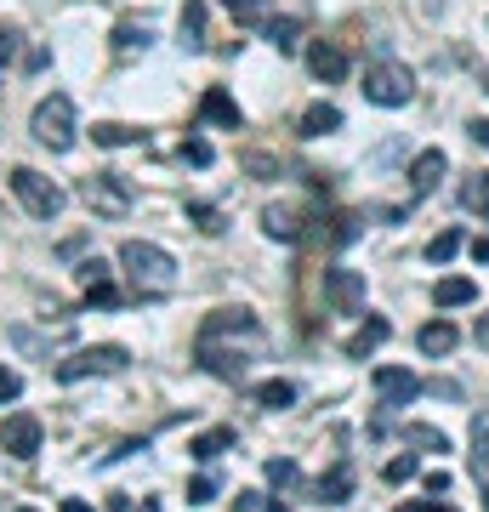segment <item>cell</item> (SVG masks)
<instances>
[{"label": "cell", "mask_w": 489, "mask_h": 512, "mask_svg": "<svg viewBox=\"0 0 489 512\" xmlns=\"http://www.w3.org/2000/svg\"><path fill=\"white\" fill-rule=\"evenodd\" d=\"M234 512H285V501H279V495H262V490H239Z\"/></svg>", "instance_id": "4316f807"}, {"label": "cell", "mask_w": 489, "mask_h": 512, "mask_svg": "<svg viewBox=\"0 0 489 512\" xmlns=\"http://www.w3.org/2000/svg\"><path fill=\"white\" fill-rule=\"evenodd\" d=\"M484 86H489V80H484Z\"/></svg>", "instance_id": "681fc988"}, {"label": "cell", "mask_w": 489, "mask_h": 512, "mask_svg": "<svg viewBox=\"0 0 489 512\" xmlns=\"http://www.w3.org/2000/svg\"><path fill=\"white\" fill-rule=\"evenodd\" d=\"M433 512H455V507H433Z\"/></svg>", "instance_id": "c3c4849f"}, {"label": "cell", "mask_w": 489, "mask_h": 512, "mask_svg": "<svg viewBox=\"0 0 489 512\" xmlns=\"http://www.w3.org/2000/svg\"><path fill=\"white\" fill-rule=\"evenodd\" d=\"M467 131H472V143H478V148H489V120H472Z\"/></svg>", "instance_id": "60d3db41"}, {"label": "cell", "mask_w": 489, "mask_h": 512, "mask_svg": "<svg viewBox=\"0 0 489 512\" xmlns=\"http://www.w3.org/2000/svg\"><path fill=\"white\" fill-rule=\"evenodd\" d=\"M433 302L438 308H472V302H478V285H472L467 274H450V279L433 285Z\"/></svg>", "instance_id": "ac0fdd59"}, {"label": "cell", "mask_w": 489, "mask_h": 512, "mask_svg": "<svg viewBox=\"0 0 489 512\" xmlns=\"http://www.w3.org/2000/svg\"><path fill=\"white\" fill-rule=\"evenodd\" d=\"M404 439L421 444V450H450V439H444L438 427H427V421H410V427H404Z\"/></svg>", "instance_id": "f1b7e54d"}, {"label": "cell", "mask_w": 489, "mask_h": 512, "mask_svg": "<svg viewBox=\"0 0 489 512\" xmlns=\"http://www.w3.org/2000/svg\"><path fill=\"white\" fill-rule=\"evenodd\" d=\"M308 69L319 74L325 86H336V80L347 74V52L336 46V40H313V46H308Z\"/></svg>", "instance_id": "4fadbf2b"}, {"label": "cell", "mask_w": 489, "mask_h": 512, "mask_svg": "<svg viewBox=\"0 0 489 512\" xmlns=\"http://www.w3.org/2000/svg\"><path fill=\"white\" fill-rule=\"evenodd\" d=\"M427 393H438V399H461V387L455 382H427Z\"/></svg>", "instance_id": "ab89813d"}, {"label": "cell", "mask_w": 489, "mask_h": 512, "mask_svg": "<svg viewBox=\"0 0 489 512\" xmlns=\"http://www.w3.org/2000/svg\"><path fill=\"white\" fill-rule=\"evenodd\" d=\"M472 467H478V473H489V421H478V427H472Z\"/></svg>", "instance_id": "1f68e13d"}, {"label": "cell", "mask_w": 489, "mask_h": 512, "mask_svg": "<svg viewBox=\"0 0 489 512\" xmlns=\"http://www.w3.org/2000/svg\"><path fill=\"white\" fill-rule=\"evenodd\" d=\"M359 234H364V228H359V217L347 211V217H336V234H330V239H336V245H353Z\"/></svg>", "instance_id": "8d00e7d4"}, {"label": "cell", "mask_w": 489, "mask_h": 512, "mask_svg": "<svg viewBox=\"0 0 489 512\" xmlns=\"http://www.w3.org/2000/svg\"><path fill=\"white\" fill-rule=\"evenodd\" d=\"M12 512H35V507H12Z\"/></svg>", "instance_id": "7dc6e473"}, {"label": "cell", "mask_w": 489, "mask_h": 512, "mask_svg": "<svg viewBox=\"0 0 489 512\" xmlns=\"http://www.w3.org/2000/svg\"><path fill=\"white\" fill-rule=\"evenodd\" d=\"M381 478H387V484H404V478H416V456H393L387 467H381Z\"/></svg>", "instance_id": "d6a6232c"}, {"label": "cell", "mask_w": 489, "mask_h": 512, "mask_svg": "<svg viewBox=\"0 0 489 512\" xmlns=\"http://www.w3.org/2000/svg\"><path fill=\"white\" fill-rule=\"evenodd\" d=\"M29 131H35L40 148H52V154H69L74 148V97L52 92L35 103V120H29Z\"/></svg>", "instance_id": "3957f363"}, {"label": "cell", "mask_w": 489, "mask_h": 512, "mask_svg": "<svg viewBox=\"0 0 489 512\" xmlns=\"http://www.w3.org/2000/svg\"><path fill=\"white\" fill-rule=\"evenodd\" d=\"M182 160L188 165H211V143H205V137H182Z\"/></svg>", "instance_id": "836d02e7"}, {"label": "cell", "mask_w": 489, "mask_h": 512, "mask_svg": "<svg viewBox=\"0 0 489 512\" xmlns=\"http://www.w3.org/2000/svg\"><path fill=\"white\" fill-rule=\"evenodd\" d=\"M234 450V427H211V433H200V439H188V456L194 461H217Z\"/></svg>", "instance_id": "d6986e66"}, {"label": "cell", "mask_w": 489, "mask_h": 512, "mask_svg": "<svg viewBox=\"0 0 489 512\" xmlns=\"http://www.w3.org/2000/svg\"><path fill=\"white\" fill-rule=\"evenodd\" d=\"M308 501H319V507H342V501H353V467H347V461H336V467L313 484Z\"/></svg>", "instance_id": "7c38bea8"}, {"label": "cell", "mask_w": 489, "mask_h": 512, "mask_svg": "<svg viewBox=\"0 0 489 512\" xmlns=\"http://www.w3.org/2000/svg\"><path fill=\"white\" fill-rule=\"evenodd\" d=\"M370 387L381 393V404H387V410H399V404H416L421 393H427V382H416V370H404V365H381L376 376H370Z\"/></svg>", "instance_id": "52a82bcc"}, {"label": "cell", "mask_w": 489, "mask_h": 512, "mask_svg": "<svg viewBox=\"0 0 489 512\" xmlns=\"http://www.w3.org/2000/svg\"><path fill=\"white\" fill-rule=\"evenodd\" d=\"M120 268H126V279H131V291L137 296H165L171 285H177V262H171V251L148 245V239H126V245H120Z\"/></svg>", "instance_id": "6da1fadb"}, {"label": "cell", "mask_w": 489, "mask_h": 512, "mask_svg": "<svg viewBox=\"0 0 489 512\" xmlns=\"http://www.w3.org/2000/svg\"><path fill=\"white\" fill-rule=\"evenodd\" d=\"M91 143L97 148H131V143H143V131L120 126V120H103V126H91Z\"/></svg>", "instance_id": "44dd1931"}, {"label": "cell", "mask_w": 489, "mask_h": 512, "mask_svg": "<svg viewBox=\"0 0 489 512\" xmlns=\"http://www.w3.org/2000/svg\"><path fill=\"white\" fill-rule=\"evenodd\" d=\"M262 35H268L273 46H279V52H296V35H302V18H273L268 29H262Z\"/></svg>", "instance_id": "484cf974"}, {"label": "cell", "mask_w": 489, "mask_h": 512, "mask_svg": "<svg viewBox=\"0 0 489 512\" xmlns=\"http://www.w3.org/2000/svg\"><path fill=\"white\" fill-rule=\"evenodd\" d=\"M461 205H467L472 217H489V171H478V177L461 183Z\"/></svg>", "instance_id": "603a6c76"}, {"label": "cell", "mask_w": 489, "mask_h": 512, "mask_svg": "<svg viewBox=\"0 0 489 512\" xmlns=\"http://www.w3.org/2000/svg\"><path fill=\"white\" fill-rule=\"evenodd\" d=\"M211 495H217V478H211V473H200L194 484H188V501H194V507H205Z\"/></svg>", "instance_id": "d590c367"}, {"label": "cell", "mask_w": 489, "mask_h": 512, "mask_svg": "<svg viewBox=\"0 0 489 512\" xmlns=\"http://www.w3.org/2000/svg\"><path fill=\"white\" fill-rule=\"evenodd\" d=\"M12 57H18V35H12V29H0V74L12 69Z\"/></svg>", "instance_id": "f35d334b"}, {"label": "cell", "mask_w": 489, "mask_h": 512, "mask_svg": "<svg viewBox=\"0 0 489 512\" xmlns=\"http://www.w3.org/2000/svg\"><path fill=\"white\" fill-rule=\"evenodd\" d=\"M12 399H23V376L0 365V404H12Z\"/></svg>", "instance_id": "e575fe53"}, {"label": "cell", "mask_w": 489, "mask_h": 512, "mask_svg": "<svg viewBox=\"0 0 489 512\" xmlns=\"http://www.w3.org/2000/svg\"><path fill=\"white\" fill-rule=\"evenodd\" d=\"M222 6H228V12H234L239 23H256V12H262L268 0H222Z\"/></svg>", "instance_id": "74e56055"}, {"label": "cell", "mask_w": 489, "mask_h": 512, "mask_svg": "<svg viewBox=\"0 0 489 512\" xmlns=\"http://www.w3.org/2000/svg\"><path fill=\"white\" fill-rule=\"evenodd\" d=\"M188 222H194L200 234H211V239H217L222 228H228V222H222V211H217V205H188Z\"/></svg>", "instance_id": "f546056e"}, {"label": "cell", "mask_w": 489, "mask_h": 512, "mask_svg": "<svg viewBox=\"0 0 489 512\" xmlns=\"http://www.w3.org/2000/svg\"><path fill=\"white\" fill-rule=\"evenodd\" d=\"M416 348H421V353H433V359H444V353L461 348V330H455L450 319H433V325H421V330H416Z\"/></svg>", "instance_id": "9a60e30c"}, {"label": "cell", "mask_w": 489, "mask_h": 512, "mask_svg": "<svg viewBox=\"0 0 489 512\" xmlns=\"http://www.w3.org/2000/svg\"><path fill=\"white\" fill-rule=\"evenodd\" d=\"M154 40V29H148V18L137 23V18H120V29H114V46L120 52H137V46H148Z\"/></svg>", "instance_id": "cb8c5ba5"}, {"label": "cell", "mask_w": 489, "mask_h": 512, "mask_svg": "<svg viewBox=\"0 0 489 512\" xmlns=\"http://www.w3.org/2000/svg\"><path fill=\"white\" fill-rule=\"evenodd\" d=\"M256 404L262 410H290L296 404V382H262L256 387Z\"/></svg>", "instance_id": "d4e9b609"}, {"label": "cell", "mask_w": 489, "mask_h": 512, "mask_svg": "<svg viewBox=\"0 0 489 512\" xmlns=\"http://www.w3.org/2000/svg\"><path fill=\"white\" fill-rule=\"evenodd\" d=\"M6 183H12V194H18L23 200V211H29V217H40V222H57L63 217V188L52 183V177H40L35 165H12V171H6Z\"/></svg>", "instance_id": "7a4b0ae2"}, {"label": "cell", "mask_w": 489, "mask_h": 512, "mask_svg": "<svg viewBox=\"0 0 489 512\" xmlns=\"http://www.w3.org/2000/svg\"><path fill=\"white\" fill-rule=\"evenodd\" d=\"M387 336H393V325H387V319H364L359 330H353V336H347V359H370V353L381 348V342H387Z\"/></svg>", "instance_id": "2e32d148"}, {"label": "cell", "mask_w": 489, "mask_h": 512, "mask_svg": "<svg viewBox=\"0 0 489 512\" xmlns=\"http://www.w3.org/2000/svg\"><path fill=\"white\" fill-rule=\"evenodd\" d=\"M364 97L381 103V109H404L416 97V74L404 69V63H393V57H381V63L364 69Z\"/></svg>", "instance_id": "277c9868"}, {"label": "cell", "mask_w": 489, "mask_h": 512, "mask_svg": "<svg viewBox=\"0 0 489 512\" xmlns=\"http://www.w3.org/2000/svg\"><path fill=\"white\" fill-rule=\"evenodd\" d=\"M200 114L211 120V126H222V131H239V126H245V114H239V103H234L228 92H222V86H211V92L200 97Z\"/></svg>", "instance_id": "5bb4252c"}, {"label": "cell", "mask_w": 489, "mask_h": 512, "mask_svg": "<svg viewBox=\"0 0 489 512\" xmlns=\"http://www.w3.org/2000/svg\"><path fill=\"white\" fill-rule=\"evenodd\" d=\"M444 165H450V160H444V148H427V154L410 165V200H416V205L427 200L438 183H444Z\"/></svg>", "instance_id": "8fae6325"}, {"label": "cell", "mask_w": 489, "mask_h": 512, "mask_svg": "<svg viewBox=\"0 0 489 512\" xmlns=\"http://www.w3.org/2000/svg\"><path fill=\"white\" fill-rule=\"evenodd\" d=\"M364 296H370V285H364L359 268H325V302L336 313H359Z\"/></svg>", "instance_id": "ba28073f"}, {"label": "cell", "mask_w": 489, "mask_h": 512, "mask_svg": "<svg viewBox=\"0 0 489 512\" xmlns=\"http://www.w3.org/2000/svg\"><path fill=\"white\" fill-rule=\"evenodd\" d=\"M262 473H268V484H273V490H296V484H302V473H296V461H285V456H273L268 467H262Z\"/></svg>", "instance_id": "83f0119b"}, {"label": "cell", "mask_w": 489, "mask_h": 512, "mask_svg": "<svg viewBox=\"0 0 489 512\" xmlns=\"http://www.w3.org/2000/svg\"><path fill=\"white\" fill-rule=\"evenodd\" d=\"M80 200H86L97 217L120 222L131 211V188H126V177H114V171H91L86 183H80Z\"/></svg>", "instance_id": "8992f818"}, {"label": "cell", "mask_w": 489, "mask_h": 512, "mask_svg": "<svg viewBox=\"0 0 489 512\" xmlns=\"http://www.w3.org/2000/svg\"><path fill=\"white\" fill-rule=\"evenodd\" d=\"M0 450L18 461H35L40 456V421L29 416V410H18V416L0 421Z\"/></svg>", "instance_id": "9c48e42d"}, {"label": "cell", "mask_w": 489, "mask_h": 512, "mask_svg": "<svg viewBox=\"0 0 489 512\" xmlns=\"http://www.w3.org/2000/svg\"><path fill=\"white\" fill-rule=\"evenodd\" d=\"M131 365L126 348H114V342H103V348H80L69 353V359H57V382H86V376H120V370Z\"/></svg>", "instance_id": "5b68a950"}, {"label": "cell", "mask_w": 489, "mask_h": 512, "mask_svg": "<svg viewBox=\"0 0 489 512\" xmlns=\"http://www.w3.org/2000/svg\"><path fill=\"white\" fill-rule=\"evenodd\" d=\"M57 512H91V507H86V501H74V495H69V501H63V507H57Z\"/></svg>", "instance_id": "ee69618b"}, {"label": "cell", "mask_w": 489, "mask_h": 512, "mask_svg": "<svg viewBox=\"0 0 489 512\" xmlns=\"http://www.w3.org/2000/svg\"><path fill=\"white\" fill-rule=\"evenodd\" d=\"M262 228H268V239H302V217H296V211H290V205H268V211H262Z\"/></svg>", "instance_id": "ffe728a7"}, {"label": "cell", "mask_w": 489, "mask_h": 512, "mask_svg": "<svg viewBox=\"0 0 489 512\" xmlns=\"http://www.w3.org/2000/svg\"><path fill=\"white\" fill-rule=\"evenodd\" d=\"M296 131L302 137H330V131H342V109L336 103H308L302 120H296Z\"/></svg>", "instance_id": "e0dca14e"}, {"label": "cell", "mask_w": 489, "mask_h": 512, "mask_svg": "<svg viewBox=\"0 0 489 512\" xmlns=\"http://www.w3.org/2000/svg\"><path fill=\"white\" fill-rule=\"evenodd\" d=\"M74 279L86 285V302H97V308H114V302H120V291H114V268L103 262V256H86V262L74 268Z\"/></svg>", "instance_id": "30bf717a"}, {"label": "cell", "mask_w": 489, "mask_h": 512, "mask_svg": "<svg viewBox=\"0 0 489 512\" xmlns=\"http://www.w3.org/2000/svg\"><path fill=\"white\" fill-rule=\"evenodd\" d=\"M455 251H461V228H444V234L427 245V262H450Z\"/></svg>", "instance_id": "4dcf8cb0"}, {"label": "cell", "mask_w": 489, "mask_h": 512, "mask_svg": "<svg viewBox=\"0 0 489 512\" xmlns=\"http://www.w3.org/2000/svg\"><path fill=\"white\" fill-rule=\"evenodd\" d=\"M472 336H478V348L489 353V313H484V319H478V330H472Z\"/></svg>", "instance_id": "b9f144b4"}, {"label": "cell", "mask_w": 489, "mask_h": 512, "mask_svg": "<svg viewBox=\"0 0 489 512\" xmlns=\"http://www.w3.org/2000/svg\"><path fill=\"white\" fill-rule=\"evenodd\" d=\"M484 512H489V484H484Z\"/></svg>", "instance_id": "bcb514c9"}, {"label": "cell", "mask_w": 489, "mask_h": 512, "mask_svg": "<svg viewBox=\"0 0 489 512\" xmlns=\"http://www.w3.org/2000/svg\"><path fill=\"white\" fill-rule=\"evenodd\" d=\"M143 512H160V501H148V495H143Z\"/></svg>", "instance_id": "f6af8a7d"}, {"label": "cell", "mask_w": 489, "mask_h": 512, "mask_svg": "<svg viewBox=\"0 0 489 512\" xmlns=\"http://www.w3.org/2000/svg\"><path fill=\"white\" fill-rule=\"evenodd\" d=\"M182 46L188 52H205V0H188L182 6Z\"/></svg>", "instance_id": "7402d4cb"}, {"label": "cell", "mask_w": 489, "mask_h": 512, "mask_svg": "<svg viewBox=\"0 0 489 512\" xmlns=\"http://www.w3.org/2000/svg\"><path fill=\"white\" fill-rule=\"evenodd\" d=\"M393 512H433V507H427V501H399Z\"/></svg>", "instance_id": "7bdbcfd3"}]
</instances>
